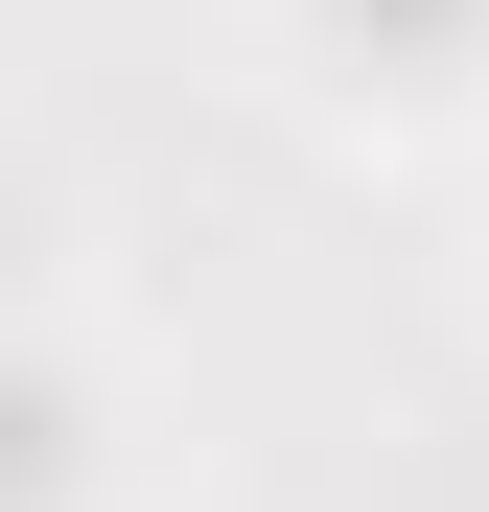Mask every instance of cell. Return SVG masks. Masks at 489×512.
<instances>
[{
    "mask_svg": "<svg viewBox=\"0 0 489 512\" xmlns=\"http://www.w3.org/2000/svg\"><path fill=\"white\" fill-rule=\"evenodd\" d=\"M373 24H396V94H443V70L489 47V0H326V47H373Z\"/></svg>",
    "mask_w": 489,
    "mask_h": 512,
    "instance_id": "1",
    "label": "cell"
}]
</instances>
